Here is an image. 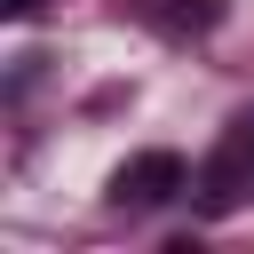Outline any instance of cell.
Here are the masks:
<instances>
[{
	"mask_svg": "<svg viewBox=\"0 0 254 254\" xmlns=\"http://www.w3.org/2000/svg\"><path fill=\"white\" fill-rule=\"evenodd\" d=\"M190 190V167L183 151H135L119 175H111V206H167Z\"/></svg>",
	"mask_w": 254,
	"mask_h": 254,
	"instance_id": "6da1fadb",
	"label": "cell"
},
{
	"mask_svg": "<svg viewBox=\"0 0 254 254\" xmlns=\"http://www.w3.org/2000/svg\"><path fill=\"white\" fill-rule=\"evenodd\" d=\"M190 190H198V214H230L246 190H254V175H246V151L238 143H222L198 175H190Z\"/></svg>",
	"mask_w": 254,
	"mask_h": 254,
	"instance_id": "7a4b0ae2",
	"label": "cell"
},
{
	"mask_svg": "<svg viewBox=\"0 0 254 254\" xmlns=\"http://www.w3.org/2000/svg\"><path fill=\"white\" fill-rule=\"evenodd\" d=\"M143 24L167 32V40H190V32H214L222 24V0H143Z\"/></svg>",
	"mask_w": 254,
	"mask_h": 254,
	"instance_id": "3957f363",
	"label": "cell"
},
{
	"mask_svg": "<svg viewBox=\"0 0 254 254\" xmlns=\"http://www.w3.org/2000/svg\"><path fill=\"white\" fill-rule=\"evenodd\" d=\"M40 8H48V0H0V16H8V24H32Z\"/></svg>",
	"mask_w": 254,
	"mask_h": 254,
	"instance_id": "277c9868",
	"label": "cell"
},
{
	"mask_svg": "<svg viewBox=\"0 0 254 254\" xmlns=\"http://www.w3.org/2000/svg\"><path fill=\"white\" fill-rule=\"evenodd\" d=\"M230 143H238V151H246V175H254V111H246V119H238V127H230Z\"/></svg>",
	"mask_w": 254,
	"mask_h": 254,
	"instance_id": "5b68a950",
	"label": "cell"
}]
</instances>
